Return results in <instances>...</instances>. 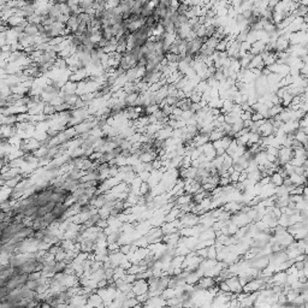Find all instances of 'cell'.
I'll list each match as a JSON object with an SVG mask.
<instances>
[{
	"instance_id": "6da1fadb",
	"label": "cell",
	"mask_w": 308,
	"mask_h": 308,
	"mask_svg": "<svg viewBox=\"0 0 308 308\" xmlns=\"http://www.w3.org/2000/svg\"><path fill=\"white\" fill-rule=\"evenodd\" d=\"M270 182L272 183L274 187H282L283 185V182H284V178L280 176L278 172H274L270 176Z\"/></svg>"
}]
</instances>
